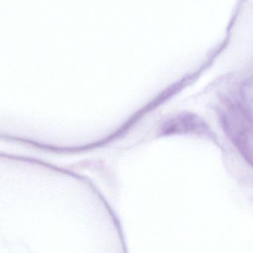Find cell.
<instances>
[{"instance_id": "obj_1", "label": "cell", "mask_w": 253, "mask_h": 253, "mask_svg": "<svg viewBox=\"0 0 253 253\" xmlns=\"http://www.w3.org/2000/svg\"><path fill=\"white\" fill-rule=\"evenodd\" d=\"M172 123L171 128H174L176 132H189L197 131L198 128L203 129V124L199 122V120L189 115L178 118Z\"/></svg>"}]
</instances>
